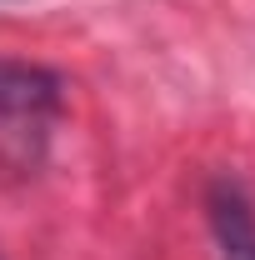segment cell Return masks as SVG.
Here are the masks:
<instances>
[{
  "label": "cell",
  "instance_id": "obj_1",
  "mask_svg": "<svg viewBox=\"0 0 255 260\" xmlns=\"http://www.w3.org/2000/svg\"><path fill=\"white\" fill-rule=\"evenodd\" d=\"M60 75L30 60H0V165L30 170L60 115Z\"/></svg>",
  "mask_w": 255,
  "mask_h": 260
},
{
  "label": "cell",
  "instance_id": "obj_2",
  "mask_svg": "<svg viewBox=\"0 0 255 260\" xmlns=\"http://www.w3.org/2000/svg\"><path fill=\"white\" fill-rule=\"evenodd\" d=\"M205 210H210V230H215V245L220 260H255V210L245 190L235 180H215L205 195Z\"/></svg>",
  "mask_w": 255,
  "mask_h": 260
}]
</instances>
